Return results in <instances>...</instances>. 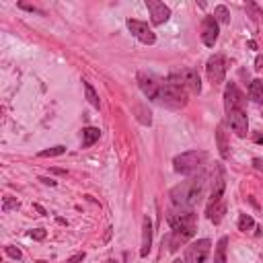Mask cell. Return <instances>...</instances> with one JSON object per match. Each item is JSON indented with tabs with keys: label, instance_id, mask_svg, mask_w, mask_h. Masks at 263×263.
<instances>
[{
	"label": "cell",
	"instance_id": "obj_1",
	"mask_svg": "<svg viewBox=\"0 0 263 263\" xmlns=\"http://www.w3.org/2000/svg\"><path fill=\"white\" fill-rule=\"evenodd\" d=\"M245 95L238 90V86L234 82H228L224 88V109H226V121L230 125V129L236 136H247L249 132V119H247V111H245Z\"/></svg>",
	"mask_w": 263,
	"mask_h": 263
},
{
	"label": "cell",
	"instance_id": "obj_2",
	"mask_svg": "<svg viewBox=\"0 0 263 263\" xmlns=\"http://www.w3.org/2000/svg\"><path fill=\"white\" fill-rule=\"evenodd\" d=\"M171 228H173V234L168 238V249L171 251H177L181 242H185L187 238H191L195 234V228H197V214L193 210H181V208H173L166 216Z\"/></svg>",
	"mask_w": 263,
	"mask_h": 263
},
{
	"label": "cell",
	"instance_id": "obj_3",
	"mask_svg": "<svg viewBox=\"0 0 263 263\" xmlns=\"http://www.w3.org/2000/svg\"><path fill=\"white\" fill-rule=\"evenodd\" d=\"M205 175L199 173L197 177H191L187 181H181L171 189V201L175 208L181 210H193V205L201 199L203 189H205Z\"/></svg>",
	"mask_w": 263,
	"mask_h": 263
},
{
	"label": "cell",
	"instance_id": "obj_4",
	"mask_svg": "<svg viewBox=\"0 0 263 263\" xmlns=\"http://www.w3.org/2000/svg\"><path fill=\"white\" fill-rule=\"evenodd\" d=\"M154 103H158L160 107H168V109H181L187 105V90L171 78L162 80L160 88L154 97Z\"/></svg>",
	"mask_w": 263,
	"mask_h": 263
},
{
	"label": "cell",
	"instance_id": "obj_5",
	"mask_svg": "<svg viewBox=\"0 0 263 263\" xmlns=\"http://www.w3.org/2000/svg\"><path fill=\"white\" fill-rule=\"evenodd\" d=\"M208 160V152L203 150H189L183 154H177L173 158V168L181 175H191L197 168H201V164Z\"/></svg>",
	"mask_w": 263,
	"mask_h": 263
},
{
	"label": "cell",
	"instance_id": "obj_6",
	"mask_svg": "<svg viewBox=\"0 0 263 263\" xmlns=\"http://www.w3.org/2000/svg\"><path fill=\"white\" fill-rule=\"evenodd\" d=\"M224 189H226V171L220 162H214V173H212V187H210V199L208 208L224 201Z\"/></svg>",
	"mask_w": 263,
	"mask_h": 263
},
{
	"label": "cell",
	"instance_id": "obj_7",
	"mask_svg": "<svg viewBox=\"0 0 263 263\" xmlns=\"http://www.w3.org/2000/svg\"><path fill=\"white\" fill-rule=\"evenodd\" d=\"M171 80L179 82L185 90H191V92H195V95L201 92V80H199V74H197L195 68H183L181 72L173 74Z\"/></svg>",
	"mask_w": 263,
	"mask_h": 263
},
{
	"label": "cell",
	"instance_id": "obj_8",
	"mask_svg": "<svg viewBox=\"0 0 263 263\" xmlns=\"http://www.w3.org/2000/svg\"><path fill=\"white\" fill-rule=\"evenodd\" d=\"M210 249H212L210 238H199V240L191 242L185 249V263H205Z\"/></svg>",
	"mask_w": 263,
	"mask_h": 263
},
{
	"label": "cell",
	"instance_id": "obj_9",
	"mask_svg": "<svg viewBox=\"0 0 263 263\" xmlns=\"http://www.w3.org/2000/svg\"><path fill=\"white\" fill-rule=\"evenodd\" d=\"M205 72H208V78L214 86L222 84L224 82V76H226V60L222 53H214L208 64H205Z\"/></svg>",
	"mask_w": 263,
	"mask_h": 263
},
{
	"label": "cell",
	"instance_id": "obj_10",
	"mask_svg": "<svg viewBox=\"0 0 263 263\" xmlns=\"http://www.w3.org/2000/svg\"><path fill=\"white\" fill-rule=\"evenodd\" d=\"M127 29H129V33H132L138 41H142V43H146V45H154L156 35H154V31L148 27V23L138 21V18H127Z\"/></svg>",
	"mask_w": 263,
	"mask_h": 263
},
{
	"label": "cell",
	"instance_id": "obj_11",
	"mask_svg": "<svg viewBox=\"0 0 263 263\" xmlns=\"http://www.w3.org/2000/svg\"><path fill=\"white\" fill-rule=\"evenodd\" d=\"M160 82L162 80L156 78L154 74H146V72H140L138 74V86L144 92V97H148L150 101H154V97H156V92L160 88Z\"/></svg>",
	"mask_w": 263,
	"mask_h": 263
},
{
	"label": "cell",
	"instance_id": "obj_12",
	"mask_svg": "<svg viewBox=\"0 0 263 263\" xmlns=\"http://www.w3.org/2000/svg\"><path fill=\"white\" fill-rule=\"evenodd\" d=\"M146 8L150 12V21L152 25H162L168 21L171 16V8L164 4V2H158V0H146Z\"/></svg>",
	"mask_w": 263,
	"mask_h": 263
},
{
	"label": "cell",
	"instance_id": "obj_13",
	"mask_svg": "<svg viewBox=\"0 0 263 263\" xmlns=\"http://www.w3.org/2000/svg\"><path fill=\"white\" fill-rule=\"evenodd\" d=\"M218 33H220V25L214 16H205L203 25H201V41L205 47H214L218 41Z\"/></svg>",
	"mask_w": 263,
	"mask_h": 263
},
{
	"label": "cell",
	"instance_id": "obj_14",
	"mask_svg": "<svg viewBox=\"0 0 263 263\" xmlns=\"http://www.w3.org/2000/svg\"><path fill=\"white\" fill-rule=\"evenodd\" d=\"M150 247H152V222H150V218L146 216L144 222H142V247H140V257H148Z\"/></svg>",
	"mask_w": 263,
	"mask_h": 263
},
{
	"label": "cell",
	"instance_id": "obj_15",
	"mask_svg": "<svg viewBox=\"0 0 263 263\" xmlns=\"http://www.w3.org/2000/svg\"><path fill=\"white\" fill-rule=\"evenodd\" d=\"M249 97L257 105H263V80L261 78L251 80V84H249Z\"/></svg>",
	"mask_w": 263,
	"mask_h": 263
},
{
	"label": "cell",
	"instance_id": "obj_16",
	"mask_svg": "<svg viewBox=\"0 0 263 263\" xmlns=\"http://www.w3.org/2000/svg\"><path fill=\"white\" fill-rule=\"evenodd\" d=\"M99 138H101L99 127H84L82 129V148H90Z\"/></svg>",
	"mask_w": 263,
	"mask_h": 263
},
{
	"label": "cell",
	"instance_id": "obj_17",
	"mask_svg": "<svg viewBox=\"0 0 263 263\" xmlns=\"http://www.w3.org/2000/svg\"><path fill=\"white\" fill-rule=\"evenodd\" d=\"M216 140H218V148H220V154H222V158H228V156H230V150H228L226 132H224V127H222V125L216 129Z\"/></svg>",
	"mask_w": 263,
	"mask_h": 263
},
{
	"label": "cell",
	"instance_id": "obj_18",
	"mask_svg": "<svg viewBox=\"0 0 263 263\" xmlns=\"http://www.w3.org/2000/svg\"><path fill=\"white\" fill-rule=\"evenodd\" d=\"M226 247H228V238L222 236L214 251V263H226Z\"/></svg>",
	"mask_w": 263,
	"mask_h": 263
},
{
	"label": "cell",
	"instance_id": "obj_19",
	"mask_svg": "<svg viewBox=\"0 0 263 263\" xmlns=\"http://www.w3.org/2000/svg\"><path fill=\"white\" fill-rule=\"evenodd\" d=\"M214 18L218 21V25H228L230 23V10L224 4H218L214 8Z\"/></svg>",
	"mask_w": 263,
	"mask_h": 263
},
{
	"label": "cell",
	"instance_id": "obj_20",
	"mask_svg": "<svg viewBox=\"0 0 263 263\" xmlns=\"http://www.w3.org/2000/svg\"><path fill=\"white\" fill-rule=\"evenodd\" d=\"M84 82V92H86V101L95 107V109H99L101 107V101H99V95L95 92V88H92V84L90 82H86V80H82Z\"/></svg>",
	"mask_w": 263,
	"mask_h": 263
},
{
	"label": "cell",
	"instance_id": "obj_21",
	"mask_svg": "<svg viewBox=\"0 0 263 263\" xmlns=\"http://www.w3.org/2000/svg\"><path fill=\"white\" fill-rule=\"evenodd\" d=\"M253 226H255V220H253L249 214H240V216H238V230L247 232V230H251Z\"/></svg>",
	"mask_w": 263,
	"mask_h": 263
},
{
	"label": "cell",
	"instance_id": "obj_22",
	"mask_svg": "<svg viewBox=\"0 0 263 263\" xmlns=\"http://www.w3.org/2000/svg\"><path fill=\"white\" fill-rule=\"evenodd\" d=\"M66 152V146H53V148H47V150H41L39 152V158H51V156H60Z\"/></svg>",
	"mask_w": 263,
	"mask_h": 263
},
{
	"label": "cell",
	"instance_id": "obj_23",
	"mask_svg": "<svg viewBox=\"0 0 263 263\" xmlns=\"http://www.w3.org/2000/svg\"><path fill=\"white\" fill-rule=\"evenodd\" d=\"M4 251H6V255H8V257H12V259H16V261L23 257V253H21V249H18V247L6 245V247H4Z\"/></svg>",
	"mask_w": 263,
	"mask_h": 263
},
{
	"label": "cell",
	"instance_id": "obj_24",
	"mask_svg": "<svg viewBox=\"0 0 263 263\" xmlns=\"http://www.w3.org/2000/svg\"><path fill=\"white\" fill-rule=\"evenodd\" d=\"M16 208H18V201H16L14 197H4V205H2V210H4V212L16 210Z\"/></svg>",
	"mask_w": 263,
	"mask_h": 263
},
{
	"label": "cell",
	"instance_id": "obj_25",
	"mask_svg": "<svg viewBox=\"0 0 263 263\" xmlns=\"http://www.w3.org/2000/svg\"><path fill=\"white\" fill-rule=\"evenodd\" d=\"M45 234H47V232H45L43 228H35V230H31V232H29V236H31V238H35V240H43V238H45Z\"/></svg>",
	"mask_w": 263,
	"mask_h": 263
},
{
	"label": "cell",
	"instance_id": "obj_26",
	"mask_svg": "<svg viewBox=\"0 0 263 263\" xmlns=\"http://www.w3.org/2000/svg\"><path fill=\"white\" fill-rule=\"evenodd\" d=\"M84 259V253H78V255H74V257H70L66 263H80Z\"/></svg>",
	"mask_w": 263,
	"mask_h": 263
},
{
	"label": "cell",
	"instance_id": "obj_27",
	"mask_svg": "<svg viewBox=\"0 0 263 263\" xmlns=\"http://www.w3.org/2000/svg\"><path fill=\"white\" fill-rule=\"evenodd\" d=\"M255 68L257 70H263V55H257L255 58Z\"/></svg>",
	"mask_w": 263,
	"mask_h": 263
},
{
	"label": "cell",
	"instance_id": "obj_28",
	"mask_svg": "<svg viewBox=\"0 0 263 263\" xmlns=\"http://www.w3.org/2000/svg\"><path fill=\"white\" fill-rule=\"evenodd\" d=\"M39 181H41V183H45V185H51V187H55V181H53V179H47V177H39Z\"/></svg>",
	"mask_w": 263,
	"mask_h": 263
},
{
	"label": "cell",
	"instance_id": "obj_29",
	"mask_svg": "<svg viewBox=\"0 0 263 263\" xmlns=\"http://www.w3.org/2000/svg\"><path fill=\"white\" fill-rule=\"evenodd\" d=\"M253 164H255V168L263 171V160H261V158H255V160H253Z\"/></svg>",
	"mask_w": 263,
	"mask_h": 263
},
{
	"label": "cell",
	"instance_id": "obj_30",
	"mask_svg": "<svg viewBox=\"0 0 263 263\" xmlns=\"http://www.w3.org/2000/svg\"><path fill=\"white\" fill-rule=\"evenodd\" d=\"M253 140H255L257 144H263V134H261V132H257V134L253 136Z\"/></svg>",
	"mask_w": 263,
	"mask_h": 263
},
{
	"label": "cell",
	"instance_id": "obj_31",
	"mask_svg": "<svg viewBox=\"0 0 263 263\" xmlns=\"http://www.w3.org/2000/svg\"><path fill=\"white\" fill-rule=\"evenodd\" d=\"M33 208H35V210H37V212H39V214H41V216H43V214H45V210H43V208H41V205H39V203H35V205H33Z\"/></svg>",
	"mask_w": 263,
	"mask_h": 263
},
{
	"label": "cell",
	"instance_id": "obj_32",
	"mask_svg": "<svg viewBox=\"0 0 263 263\" xmlns=\"http://www.w3.org/2000/svg\"><path fill=\"white\" fill-rule=\"evenodd\" d=\"M173 263H185V259H175Z\"/></svg>",
	"mask_w": 263,
	"mask_h": 263
},
{
	"label": "cell",
	"instance_id": "obj_33",
	"mask_svg": "<svg viewBox=\"0 0 263 263\" xmlns=\"http://www.w3.org/2000/svg\"><path fill=\"white\" fill-rule=\"evenodd\" d=\"M105 263H117V261H115V259H109V261H105Z\"/></svg>",
	"mask_w": 263,
	"mask_h": 263
},
{
	"label": "cell",
	"instance_id": "obj_34",
	"mask_svg": "<svg viewBox=\"0 0 263 263\" xmlns=\"http://www.w3.org/2000/svg\"><path fill=\"white\" fill-rule=\"evenodd\" d=\"M37 263H45V261H37Z\"/></svg>",
	"mask_w": 263,
	"mask_h": 263
}]
</instances>
